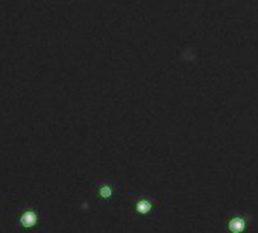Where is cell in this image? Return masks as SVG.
<instances>
[{"label": "cell", "instance_id": "7a4b0ae2", "mask_svg": "<svg viewBox=\"0 0 258 233\" xmlns=\"http://www.w3.org/2000/svg\"><path fill=\"white\" fill-rule=\"evenodd\" d=\"M246 228V219L243 216H234L229 221V231L231 233H241Z\"/></svg>", "mask_w": 258, "mask_h": 233}, {"label": "cell", "instance_id": "3957f363", "mask_svg": "<svg viewBox=\"0 0 258 233\" xmlns=\"http://www.w3.org/2000/svg\"><path fill=\"white\" fill-rule=\"evenodd\" d=\"M97 195H99V198H102V200H109V198L112 197V186H111L108 182H102V183H99Z\"/></svg>", "mask_w": 258, "mask_h": 233}, {"label": "cell", "instance_id": "277c9868", "mask_svg": "<svg viewBox=\"0 0 258 233\" xmlns=\"http://www.w3.org/2000/svg\"><path fill=\"white\" fill-rule=\"evenodd\" d=\"M136 209H137V212H140L142 215H145V213L151 212V209H152V201H151V200H140V201H137Z\"/></svg>", "mask_w": 258, "mask_h": 233}, {"label": "cell", "instance_id": "6da1fadb", "mask_svg": "<svg viewBox=\"0 0 258 233\" xmlns=\"http://www.w3.org/2000/svg\"><path fill=\"white\" fill-rule=\"evenodd\" d=\"M14 224L20 231H35L41 225V212L31 201H19L13 210Z\"/></svg>", "mask_w": 258, "mask_h": 233}]
</instances>
